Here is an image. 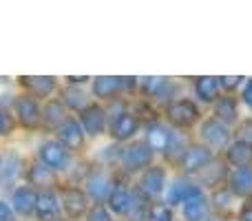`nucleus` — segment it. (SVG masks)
Segmentation results:
<instances>
[{"label": "nucleus", "mask_w": 252, "mask_h": 221, "mask_svg": "<svg viewBox=\"0 0 252 221\" xmlns=\"http://www.w3.org/2000/svg\"><path fill=\"white\" fill-rule=\"evenodd\" d=\"M146 221H173V213H170L168 206H164V204H155L151 210H148Z\"/></svg>", "instance_id": "obj_26"}, {"label": "nucleus", "mask_w": 252, "mask_h": 221, "mask_svg": "<svg viewBox=\"0 0 252 221\" xmlns=\"http://www.w3.org/2000/svg\"><path fill=\"white\" fill-rule=\"evenodd\" d=\"M148 148L151 151H166V148H170V133L164 126L155 124L148 128Z\"/></svg>", "instance_id": "obj_20"}, {"label": "nucleus", "mask_w": 252, "mask_h": 221, "mask_svg": "<svg viewBox=\"0 0 252 221\" xmlns=\"http://www.w3.org/2000/svg\"><path fill=\"white\" fill-rule=\"evenodd\" d=\"M164 182H166L164 168H159V166H153V168H148L146 173L142 175V179H139V186H142V190L146 192L148 197H155V195H159V192L164 190Z\"/></svg>", "instance_id": "obj_8"}, {"label": "nucleus", "mask_w": 252, "mask_h": 221, "mask_svg": "<svg viewBox=\"0 0 252 221\" xmlns=\"http://www.w3.org/2000/svg\"><path fill=\"white\" fill-rule=\"evenodd\" d=\"M239 221H252V206L244 208V213H241V219Z\"/></svg>", "instance_id": "obj_35"}, {"label": "nucleus", "mask_w": 252, "mask_h": 221, "mask_svg": "<svg viewBox=\"0 0 252 221\" xmlns=\"http://www.w3.org/2000/svg\"><path fill=\"white\" fill-rule=\"evenodd\" d=\"M35 201H38V195H35L33 188L22 186L13 192V208L20 215H31L35 210Z\"/></svg>", "instance_id": "obj_14"}, {"label": "nucleus", "mask_w": 252, "mask_h": 221, "mask_svg": "<svg viewBox=\"0 0 252 221\" xmlns=\"http://www.w3.org/2000/svg\"><path fill=\"white\" fill-rule=\"evenodd\" d=\"M213 159V153L204 146H190L186 153H184V161H182V168L184 173H197V170L206 168Z\"/></svg>", "instance_id": "obj_4"}, {"label": "nucleus", "mask_w": 252, "mask_h": 221, "mask_svg": "<svg viewBox=\"0 0 252 221\" xmlns=\"http://www.w3.org/2000/svg\"><path fill=\"white\" fill-rule=\"evenodd\" d=\"M0 221H16V217H13V210L9 208L4 201H0Z\"/></svg>", "instance_id": "obj_32"}, {"label": "nucleus", "mask_w": 252, "mask_h": 221, "mask_svg": "<svg viewBox=\"0 0 252 221\" xmlns=\"http://www.w3.org/2000/svg\"><path fill=\"white\" fill-rule=\"evenodd\" d=\"M87 190H89V195H91L93 199L102 201V199H104V197L111 192V179L106 177L104 173H95L93 177H89Z\"/></svg>", "instance_id": "obj_18"}, {"label": "nucleus", "mask_w": 252, "mask_h": 221, "mask_svg": "<svg viewBox=\"0 0 252 221\" xmlns=\"http://www.w3.org/2000/svg\"><path fill=\"white\" fill-rule=\"evenodd\" d=\"M62 206H64L66 215L75 219L87 210V197L84 192H80V188H66L62 195Z\"/></svg>", "instance_id": "obj_12"}, {"label": "nucleus", "mask_w": 252, "mask_h": 221, "mask_svg": "<svg viewBox=\"0 0 252 221\" xmlns=\"http://www.w3.org/2000/svg\"><path fill=\"white\" fill-rule=\"evenodd\" d=\"M184 204V217L186 221H201L206 215V197L201 190L197 188H190L186 195V199L182 201Z\"/></svg>", "instance_id": "obj_5"}, {"label": "nucleus", "mask_w": 252, "mask_h": 221, "mask_svg": "<svg viewBox=\"0 0 252 221\" xmlns=\"http://www.w3.org/2000/svg\"><path fill=\"white\" fill-rule=\"evenodd\" d=\"M20 82L25 84L27 89H29L33 95H40V97H44V95H49V93L53 91V87H56V80L51 78V75H33V78H20Z\"/></svg>", "instance_id": "obj_16"}, {"label": "nucleus", "mask_w": 252, "mask_h": 221, "mask_svg": "<svg viewBox=\"0 0 252 221\" xmlns=\"http://www.w3.org/2000/svg\"><path fill=\"white\" fill-rule=\"evenodd\" d=\"M89 221H111V217L102 206H95V208H91V213H89Z\"/></svg>", "instance_id": "obj_31"}, {"label": "nucleus", "mask_w": 252, "mask_h": 221, "mask_svg": "<svg viewBox=\"0 0 252 221\" xmlns=\"http://www.w3.org/2000/svg\"><path fill=\"white\" fill-rule=\"evenodd\" d=\"M120 89V78H97L93 82V93L97 97H113Z\"/></svg>", "instance_id": "obj_23"}, {"label": "nucleus", "mask_w": 252, "mask_h": 221, "mask_svg": "<svg viewBox=\"0 0 252 221\" xmlns=\"http://www.w3.org/2000/svg\"><path fill=\"white\" fill-rule=\"evenodd\" d=\"M228 161L235 164L237 168L248 166L252 161V146H248V144H244V142H235L230 146V151H228Z\"/></svg>", "instance_id": "obj_19"}, {"label": "nucleus", "mask_w": 252, "mask_h": 221, "mask_svg": "<svg viewBox=\"0 0 252 221\" xmlns=\"http://www.w3.org/2000/svg\"><path fill=\"white\" fill-rule=\"evenodd\" d=\"M62 117H64V109H62V102L51 100L47 106H44L42 120L49 128H56V126H62Z\"/></svg>", "instance_id": "obj_21"}, {"label": "nucleus", "mask_w": 252, "mask_h": 221, "mask_svg": "<svg viewBox=\"0 0 252 221\" xmlns=\"http://www.w3.org/2000/svg\"><path fill=\"white\" fill-rule=\"evenodd\" d=\"M197 117H199V111H197V106L188 100H179V102H175V104L168 106V120L177 126L195 124Z\"/></svg>", "instance_id": "obj_2"}, {"label": "nucleus", "mask_w": 252, "mask_h": 221, "mask_svg": "<svg viewBox=\"0 0 252 221\" xmlns=\"http://www.w3.org/2000/svg\"><path fill=\"white\" fill-rule=\"evenodd\" d=\"M230 188L235 195H250L252 192V168L244 166V168H237L230 175Z\"/></svg>", "instance_id": "obj_15"}, {"label": "nucleus", "mask_w": 252, "mask_h": 221, "mask_svg": "<svg viewBox=\"0 0 252 221\" xmlns=\"http://www.w3.org/2000/svg\"><path fill=\"white\" fill-rule=\"evenodd\" d=\"M188 190H190L188 184L182 182V179H177V182L170 186V190H168V204H182V201L186 199Z\"/></svg>", "instance_id": "obj_25"}, {"label": "nucleus", "mask_w": 252, "mask_h": 221, "mask_svg": "<svg viewBox=\"0 0 252 221\" xmlns=\"http://www.w3.org/2000/svg\"><path fill=\"white\" fill-rule=\"evenodd\" d=\"M206 221H221V219H215V217H213V219H206Z\"/></svg>", "instance_id": "obj_36"}, {"label": "nucleus", "mask_w": 252, "mask_h": 221, "mask_svg": "<svg viewBox=\"0 0 252 221\" xmlns=\"http://www.w3.org/2000/svg\"><path fill=\"white\" fill-rule=\"evenodd\" d=\"M58 135H60V144H62V146L73 148V151L84 144V133H82V128H80V124L75 120H66L64 124L60 126Z\"/></svg>", "instance_id": "obj_11"}, {"label": "nucleus", "mask_w": 252, "mask_h": 221, "mask_svg": "<svg viewBox=\"0 0 252 221\" xmlns=\"http://www.w3.org/2000/svg\"><path fill=\"white\" fill-rule=\"evenodd\" d=\"M40 159L49 168H62L66 164V151L60 142H44L40 146Z\"/></svg>", "instance_id": "obj_7"}, {"label": "nucleus", "mask_w": 252, "mask_h": 221, "mask_svg": "<svg viewBox=\"0 0 252 221\" xmlns=\"http://www.w3.org/2000/svg\"><path fill=\"white\" fill-rule=\"evenodd\" d=\"M35 217L38 221H56L60 215V204H58V197L51 190H44L42 195H38L35 201Z\"/></svg>", "instance_id": "obj_6"}, {"label": "nucleus", "mask_w": 252, "mask_h": 221, "mask_svg": "<svg viewBox=\"0 0 252 221\" xmlns=\"http://www.w3.org/2000/svg\"><path fill=\"white\" fill-rule=\"evenodd\" d=\"M11 128H13L11 115H9L7 111L0 109V135H9V133H11Z\"/></svg>", "instance_id": "obj_30"}, {"label": "nucleus", "mask_w": 252, "mask_h": 221, "mask_svg": "<svg viewBox=\"0 0 252 221\" xmlns=\"http://www.w3.org/2000/svg\"><path fill=\"white\" fill-rule=\"evenodd\" d=\"M217 115L219 120L223 122H235L237 120V102L232 100V97H221V100L217 102Z\"/></svg>", "instance_id": "obj_24"}, {"label": "nucleus", "mask_w": 252, "mask_h": 221, "mask_svg": "<svg viewBox=\"0 0 252 221\" xmlns=\"http://www.w3.org/2000/svg\"><path fill=\"white\" fill-rule=\"evenodd\" d=\"M244 102L252 109V80L248 82V87H246V91H244Z\"/></svg>", "instance_id": "obj_34"}, {"label": "nucleus", "mask_w": 252, "mask_h": 221, "mask_svg": "<svg viewBox=\"0 0 252 221\" xmlns=\"http://www.w3.org/2000/svg\"><path fill=\"white\" fill-rule=\"evenodd\" d=\"M16 113L20 117V122L27 126V128H35L40 122V111L35 106V102L27 95H20L16 100Z\"/></svg>", "instance_id": "obj_10"}, {"label": "nucleus", "mask_w": 252, "mask_h": 221, "mask_svg": "<svg viewBox=\"0 0 252 221\" xmlns=\"http://www.w3.org/2000/svg\"><path fill=\"white\" fill-rule=\"evenodd\" d=\"M239 142L248 144V146H252V120H246L244 124L239 126Z\"/></svg>", "instance_id": "obj_29"}, {"label": "nucleus", "mask_w": 252, "mask_h": 221, "mask_svg": "<svg viewBox=\"0 0 252 221\" xmlns=\"http://www.w3.org/2000/svg\"><path fill=\"white\" fill-rule=\"evenodd\" d=\"M239 82H241V78H221V87H226V89L239 87Z\"/></svg>", "instance_id": "obj_33"}, {"label": "nucleus", "mask_w": 252, "mask_h": 221, "mask_svg": "<svg viewBox=\"0 0 252 221\" xmlns=\"http://www.w3.org/2000/svg\"><path fill=\"white\" fill-rule=\"evenodd\" d=\"M82 124H84V130H87L89 135H100L106 126L104 109H100L97 104L87 106V109L82 111Z\"/></svg>", "instance_id": "obj_9"}, {"label": "nucleus", "mask_w": 252, "mask_h": 221, "mask_svg": "<svg viewBox=\"0 0 252 221\" xmlns=\"http://www.w3.org/2000/svg\"><path fill=\"white\" fill-rule=\"evenodd\" d=\"M228 137H230V133H228L226 124H221L219 120H206L201 124V139L208 142L210 146H215V148L226 146Z\"/></svg>", "instance_id": "obj_3"}, {"label": "nucleus", "mask_w": 252, "mask_h": 221, "mask_svg": "<svg viewBox=\"0 0 252 221\" xmlns=\"http://www.w3.org/2000/svg\"><path fill=\"white\" fill-rule=\"evenodd\" d=\"M31 182L33 184H47L49 179H51V175H49V168H44V166H31V173H29Z\"/></svg>", "instance_id": "obj_27"}, {"label": "nucleus", "mask_w": 252, "mask_h": 221, "mask_svg": "<svg viewBox=\"0 0 252 221\" xmlns=\"http://www.w3.org/2000/svg\"><path fill=\"white\" fill-rule=\"evenodd\" d=\"M153 159V151L146 146V144H133L122 153V161L128 170H139L146 168Z\"/></svg>", "instance_id": "obj_1"}, {"label": "nucleus", "mask_w": 252, "mask_h": 221, "mask_svg": "<svg viewBox=\"0 0 252 221\" xmlns=\"http://www.w3.org/2000/svg\"><path fill=\"white\" fill-rule=\"evenodd\" d=\"M137 130V120H135L130 113H120L118 117H115L113 126H111V135H113L115 139H128L133 137V133Z\"/></svg>", "instance_id": "obj_13"}, {"label": "nucleus", "mask_w": 252, "mask_h": 221, "mask_svg": "<svg viewBox=\"0 0 252 221\" xmlns=\"http://www.w3.org/2000/svg\"><path fill=\"white\" fill-rule=\"evenodd\" d=\"M109 204L115 215H126L130 210V206H133V199H130V192L126 188L118 186L109 192Z\"/></svg>", "instance_id": "obj_17"}, {"label": "nucleus", "mask_w": 252, "mask_h": 221, "mask_svg": "<svg viewBox=\"0 0 252 221\" xmlns=\"http://www.w3.org/2000/svg\"><path fill=\"white\" fill-rule=\"evenodd\" d=\"M195 91L199 95V100L204 102H213L217 97V91H219V82L215 78H199L195 84Z\"/></svg>", "instance_id": "obj_22"}, {"label": "nucleus", "mask_w": 252, "mask_h": 221, "mask_svg": "<svg viewBox=\"0 0 252 221\" xmlns=\"http://www.w3.org/2000/svg\"><path fill=\"white\" fill-rule=\"evenodd\" d=\"M64 95H66V104L73 106V109L84 106V95H82V91H78V89H66Z\"/></svg>", "instance_id": "obj_28"}]
</instances>
